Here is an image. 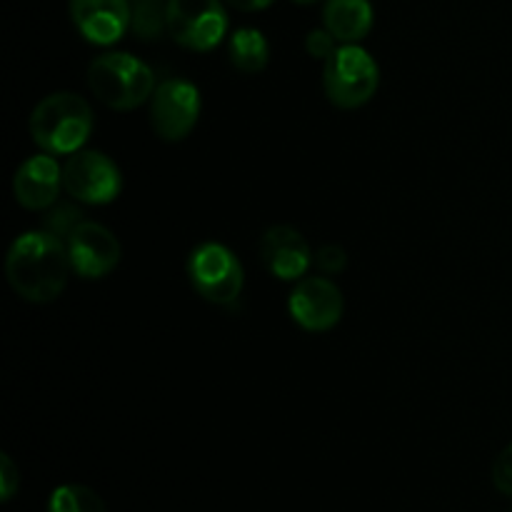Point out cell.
Returning <instances> with one entry per match:
<instances>
[{"label":"cell","instance_id":"cell-1","mask_svg":"<svg viewBox=\"0 0 512 512\" xmlns=\"http://www.w3.org/2000/svg\"><path fill=\"white\" fill-rule=\"evenodd\" d=\"M73 265L68 245L48 230L18 235L5 255V278L18 298L33 305L53 303L63 295Z\"/></svg>","mask_w":512,"mask_h":512},{"label":"cell","instance_id":"cell-2","mask_svg":"<svg viewBox=\"0 0 512 512\" xmlns=\"http://www.w3.org/2000/svg\"><path fill=\"white\" fill-rule=\"evenodd\" d=\"M30 138L43 153L73 155L83 150L93 133V108L70 90L50 93L30 113Z\"/></svg>","mask_w":512,"mask_h":512},{"label":"cell","instance_id":"cell-3","mask_svg":"<svg viewBox=\"0 0 512 512\" xmlns=\"http://www.w3.org/2000/svg\"><path fill=\"white\" fill-rule=\"evenodd\" d=\"M88 88L110 110L128 113V110L148 103L158 83H155V73L148 63L135 58L133 53L110 50L90 63Z\"/></svg>","mask_w":512,"mask_h":512},{"label":"cell","instance_id":"cell-4","mask_svg":"<svg viewBox=\"0 0 512 512\" xmlns=\"http://www.w3.org/2000/svg\"><path fill=\"white\" fill-rule=\"evenodd\" d=\"M380 85V68L360 43H345L325 60L323 90L340 110L363 108Z\"/></svg>","mask_w":512,"mask_h":512},{"label":"cell","instance_id":"cell-5","mask_svg":"<svg viewBox=\"0 0 512 512\" xmlns=\"http://www.w3.org/2000/svg\"><path fill=\"white\" fill-rule=\"evenodd\" d=\"M188 278L203 300L213 305H230L243 293L245 270L228 245L203 243L190 253Z\"/></svg>","mask_w":512,"mask_h":512},{"label":"cell","instance_id":"cell-6","mask_svg":"<svg viewBox=\"0 0 512 512\" xmlns=\"http://www.w3.org/2000/svg\"><path fill=\"white\" fill-rule=\"evenodd\" d=\"M168 35L183 48L210 53L228 35V13L223 0H165Z\"/></svg>","mask_w":512,"mask_h":512},{"label":"cell","instance_id":"cell-7","mask_svg":"<svg viewBox=\"0 0 512 512\" xmlns=\"http://www.w3.org/2000/svg\"><path fill=\"white\" fill-rule=\"evenodd\" d=\"M63 188L83 205H108L123 193V173L110 155L83 148L63 163Z\"/></svg>","mask_w":512,"mask_h":512},{"label":"cell","instance_id":"cell-8","mask_svg":"<svg viewBox=\"0 0 512 512\" xmlns=\"http://www.w3.org/2000/svg\"><path fill=\"white\" fill-rule=\"evenodd\" d=\"M203 110L198 85L183 78H168L150 98V123L155 135L168 143H180L195 130Z\"/></svg>","mask_w":512,"mask_h":512},{"label":"cell","instance_id":"cell-9","mask_svg":"<svg viewBox=\"0 0 512 512\" xmlns=\"http://www.w3.org/2000/svg\"><path fill=\"white\" fill-rule=\"evenodd\" d=\"M288 313L293 323L308 333L333 330L345 313L343 290L328 275H310L298 280L288 298Z\"/></svg>","mask_w":512,"mask_h":512},{"label":"cell","instance_id":"cell-10","mask_svg":"<svg viewBox=\"0 0 512 512\" xmlns=\"http://www.w3.org/2000/svg\"><path fill=\"white\" fill-rule=\"evenodd\" d=\"M73 273L85 280H100L113 273L123 258L120 240L105 225L83 220L65 240Z\"/></svg>","mask_w":512,"mask_h":512},{"label":"cell","instance_id":"cell-11","mask_svg":"<svg viewBox=\"0 0 512 512\" xmlns=\"http://www.w3.org/2000/svg\"><path fill=\"white\" fill-rule=\"evenodd\" d=\"M260 260L273 278L293 283L308 275L315 255L300 230L293 225H273L260 238Z\"/></svg>","mask_w":512,"mask_h":512},{"label":"cell","instance_id":"cell-12","mask_svg":"<svg viewBox=\"0 0 512 512\" xmlns=\"http://www.w3.org/2000/svg\"><path fill=\"white\" fill-rule=\"evenodd\" d=\"M75 30L93 45H115L125 38L133 20L128 0H70Z\"/></svg>","mask_w":512,"mask_h":512},{"label":"cell","instance_id":"cell-13","mask_svg":"<svg viewBox=\"0 0 512 512\" xmlns=\"http://www.w3.org/2000/svg\"><path fill=\"white\" fill-rule=\"evenodd\" d=\"M63 188V168L55 155L38 153L25 160L13 175L15 203L25 210H48L58 203Z\"/></svg>","mask_w":512,"mask_h":512},{"label":"cell","instance_id":"cell-14","mask_svg":"<svg viewBox=\"0 0 512 512\" xmlns=\"http://www.w3.org/2000/svg\"><path fill=\"white\" fill-rule=\"evenodd\" d=\"M373 23L375 13L370 0H325L323 28H328L340 45L368 38Z\"/></svg>","mask_w":512,"mask_h":512},{"label":"cell","instance_id":"cell-15","mask_svg":"<svg viewBox=\"0 0 512 512\" xmlns=\"http://www.w3.org/2000/svg\"><path fill=\"white\" fill-rule=\"evenodd\" d=\"M228 55L235 70L258 75L270 63V43L258 28H238L228 40Z\"/></svg>","mask_w":512,"mask_h":512},{"label":"cell","instance_id":"cell-16","mask_svg":"<svg viewBox=\"0 0 512 512\" xmlns=\"http://www.w3.org/2000/svg\"><path fill=\"white\" fill-rule=\"evenodd\" d=\"M48 512H108L103 498L88 485L68 483L50 493Z\"/></svg>","mask_w":512,"mask_h":512},{"label":"cell","instance_id":"cell-17","mask_svg":"<svg viewBox=\"0 0 512 512\" xmlns=\"http://www.w3.org/2000/svg\"><path fill=\"white\" fill-rule=\"evenodd\" d=\"M130 30L143 40H155L168 33V3L160 0H138L133 8Z\"/></svg>","mask_w":512,"mask_h":512},{"label":"cell","instance_id":"cell-18","mask_svg":"<svg viewBox=\"0 0 512 512\" xmlns=\"http://www.w3.org/2000/svg\"><path fill=\"white\" fill-rule=\"evenodd\" d=\"M83 223V210H78L70 203H55L53 208L45 210L43 218V230L53 233L55 238L68 240L78 225Z\"/></svg>","mask_w":512,"mask_h":512},{"label":"cell","instance_id":"cell-19","mask_svg":"<svg viewBox=\"0 0 512 512\" xmlns=\"http://www.w3.org/2000/svg\"><path fill=\"white\" fill-rule=\"evenodd\" d=\"M338 48H340L338 38H335V35L330 33L328 28H315V30H310L308 38H305V50H308L310 58L323 60V63H325V60H328L330 55H333Z\"/></svg>","mask_w":512,"mask_h":512},{"label":"cell","instance_id":"cell-20","mask_svg":"<svg viewBox=\"0 0 512 512\" xmlns=\"http://www.w3.org/2000/svg\"><path fill=\"white\" fill-rule=\"evenodd\" d=\"M20 490V470L10 460L8 453H0V500L10 503Z\"/></svg>","mask_w":512,"mask_h":512},{"label":"cell","instance_id":"cell-21","mask_svg":"<svg viewBox=\"0 0 512 512\" xmlns=\"http://www.w3.org/2000/svg\"><path fill=\"white\" fill-rule=\"evenodd\" d=\"M315 265H318L320 273L325 275H338L340 270H345L348 265V255L340 245H323V248L315 253Z\"/></svg>","mask_w":512,"mask_h":512},{"label":"cell","instance_id":"cell-22","mask_svg":"<svg viewBox=\"0 0 512 512\" xmlns=\"http://www.w3.org/2000/svg\"><path fill=\"white\" fill-rule=\"evenodd\" d=\"M493 485L500 490V493L512 498V443L498 455V458H495Z\"/></svg>","mask_w":512,"mask_h":512},{"label":"cell","instance_id":"cell-23","mask_svg":"<svg viewBox=\"0 0 512 512\" xmlns=\"http://www.w3.org/2000/svg\"><path fill=\"white\" fill-rule=\"evenodd\" d=\"M225 3H228L230 8L240 10V13H258V10L270 8L275 0H225Z\"/></svg>","mask_w":512,"mask_h":512},{"label":"cell","instance_id":"cell-24","mask_svg":"<svg viewBox=\"0 0 512 512\" xmlns=\"http://www.w3.org/2000/svg\"><path fill=\"white\" fill-rule=\"evenodd\" d=\"M293 3H298V5H313V3H318V0H293Z\"/></svg>","mask_w":512,"mask_h":512}]
</instances>
